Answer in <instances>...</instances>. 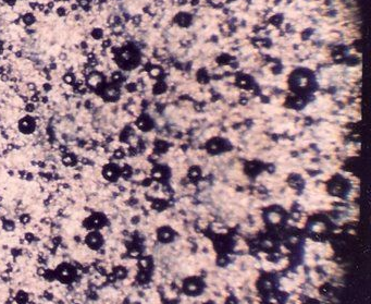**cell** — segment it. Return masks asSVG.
<instances>
[{"label": "cell", "mask_w": 371, "mask_h": 304, "mask_svg": "<svg viewBox=\"0 0 371 304\" xmlns=\"http://www.w3.org/2000/svg\"><path fill=\"white\" fill-rule=\"evenodd\" d=\"M54 270L56 275V281L64 286L74 284L77 275L80 274L73 263H69V262H62Z\"/></svg>", "instance_id": "6da1fadb"}, {"label": "cell", "mask_w": 371, "mask_h": 304, "mask_svg": "<svg viewBox=\"0 0 371 304\" xmlns=\"http://www.w3.org/2000/svg\"><path fill=\"white\" fill-rule=\"evenodd\" d=\"M108 225H109V220H108L107 216L100 212L93 213L90 216L85 218L82 223L83 228L87 231H93V230L100 231L102 228L107 227Z\"/></svg>", "instance_id": "7a4b0ae2"}, {"label": "cell", "mask_w": 371, "mask_h": 304, "mask_svg": "<svg viewBox=\"0 0 371 304\" xmlns=\"http://www.w3.org/2000/svg\"><path fill=\"white\" fill-rule=\"evenodd\" d=\"M84 242L89 250L91 251H100L105 245V236L104 234L98 231V230H93L87 233L84 238Z\"/></svg>", "instance_id": "3957f363"}, {"label": "cell", "mask_w": 371, "mask_h": 304, "mask_svg": "<svg viewBox=\"0 0 371 304\" xmlns=\"http://www.w3.org/2000/svg\"><path fill=\"white\" fill-rule=\"evenodd\" d=\"M86 85L89 89L95 91L99 94L102 91V88L106 86L105 85V76L99 72H90L86 78Z\"/></svg>", "instance_id": "277c9868"}, {"label": "cell", "mask_w": 371, "mask_h": 304, "mask_svg": "<svg viewBox=\"0 0 371 304\" xmlns=\"http://www.w3.org/2000/svg\"><path fill=\"white\" fill-rule=\"evenodd\" d=\"M121 176V169L118 165L108 164L102 169V177L109 182H117Z\"/></svg>", "instance_id": "5b68a950"}, {"label": "cell", "mask_w": 371, "mask_h": 304, "mask_svg": "<svg viewBox=\"0 0 371 304\" xmlns=\"http://www.w3.org/2000/svg\"><path fill=\"white\" fill-rule=\"evenodd\" d=\"M17 128H19V131L23 134H32L36 130V122H35L33 117L25 116L19 121Z\"/></svg>", "instance_id": "8992f818"}, {"label": "cell", "mask_w": 371, "mask_h": 304, "mask_svg": "<svg viewBox=\"0 0 371 304\" xmlns=\"http://www.w3.org/2000/svg\"><path fill=\"white\" fill-rule=\"evenodd\" d=\"M99 95L102 97L104 100L111 101V103L118 101L121 96L119 88H118L117 86H114V85H107V86H105V87L102 88V91L99 93Z\"/></svg>", "instance_id": "52a82bcc"}, {"label": "cell", "mask_w": 371, "mask_h": 304, "mask_svg": "<svg viewBox=\"0 0 371 304\" xmlns=\"http://www.w3.org/2000/svg\"><path fill=\"white\" fill-rule=\"evenodd\" d=\"M111 271L114 274V276H115L118 281L126 280L127 277H129V275H130V270L127 269L125 266H123V265H115V266L112 267V270H111Z\"/></svg>", "instance_id": "ba28073f"}, {"label": "cell", "mask_w": 371, "mask_h": 304, "mask_svg": "<svg viewBox=\"0 0 371 304\" xmlns=\"http://www.w3.org/2000/svg\"><path fill=\"white\" fill-rule=\"evenodd\" d=\"M14 303L17 304H27L28 301L30 300V294L27 291L23 290V289H19V290L14 293L13 295Z\"/></svg>", "instance_id": "9c48e42d"}, {"label": "cell", "mask_w": 371, "mask_h": 304, "mask_svg": "<svg viewBox=\"0 0 371 304\" xmlns=\"http://www.w3.org/2000/svg\"><path fill=\"white\" fill-rule=\"evenodd\" d=\"M1 227H2V229L6 231V232H13L15 228H17V225L14 223V220L12 219H9V218H4L2 217L1 218Z\"/></svg>", "instance_id": "30bf717a"}, {"label": "cell", "mask_w": 371, "mask_h": 304, "mask_svg": "<svg viewBox=\"0 0 371 304\" xmlns=\"http://www.w3.org/2000/svg\"><path fill=\"white\" fill-rule=\"evenodd\" d=\"M84 299L85 301H90V302H97L99 300V293L96 290H88L86 289V291L83 293Z\"/></svg>", "instance_id": "8fae6325"}, {"label": "cell", "mask_w": 371, "mask_h": 304, "mask_svg": "<svg viewBox=\"0 0 371 304\" xmlns=\"http://www.w3.org/2000/svg\"><path fill=\"white\" fill-rule=\"evenodd\" d=\"M22 22H23L25 25H27V26H32V25L36 22V17H35L34 13H32V12H26V13L22 17Z\"/></svg>", "instance_id": "7c38bea8"}, {"label": "cell", "mask_w": 371, "mask_h": 304, "mask_svg": "<svg viewBox=\"0 0 371 304\" xmlns=\"http://www.w3.org/2000/svg\"><path fill=\"white\" fill-rule=\"evenodd\" d=\"M43 278H44V280L49 282V284L54 282V281H56L54 270L51 269V268H46V270H45V273H44V275H43Z\"/></svg>", "instance_id": "4fadbf2b"}, {"label": "cell", "mask_w": 371, "mask_h": 304, "mask_svg": "<svg viewBox=\"0 0 371 304\" xmlns=\"http://www.w3.org/2000/svg\"><path fill=\"white\" fill-rule=\"evenodd\" d=\"M62 162H63L64 166H67V167H73L77 164V160L75 158V156L71 155V154H68L65 155L62 158Z\"/></svg>", "instance_id": "5bb4252c"}, {"label": "cell", "mask_w": 371, "mask_h": 304, "mask_svg": "<svg viewBox=\"0 0 371 304\" xmlns=\"http://www.w3.org/2000/svg\"><path fill=\"white\" fill-rule=\"evenodd\" d=\"M63 82L68 85H74L76 83V76L72 72H67L63 75Z\"/></svg>", "instance_id": "9a60e30c"}, {"label": "cell", "mask_w": 371, "mask_h": 304, "mask_svg": "<svg viewBox=\"0 0 371 304\" xmlns=\"http://www.w3.org/2000/svg\"><path fill=\"white\" fill-rule=\"evenodd\" d=\"M91 37L94 38V39H101V38L104 37V31L101 30V28H94V30L91 31Z\"/></svg>", "instance_id": "2e32d148"}, {"label": "cell", "mask_w": 371, "mask_h": 304, "mask_svg": "<svg viewBox=\"0 0 371 304\" xmlns=\"http://www.w3.org/2000/svg\"><path fill=\"white\" fill-rule=\"evenodd\" d=\"M19 220H20V223H22V225H24V226H25V225H28V223H30V221H32V217H30V214L24 213V214H22V215H20V217H19Z\"/></svg>", "instance_id": "e0dca14e"}, {"label": "cell", "mask_w": 371, "mask_h": 304, "mask_svg": "<svg viewBox=\"0 0 371 304\" xmlns=\"http://www.w3.org/2000/svg\"><path fill=\"white\" fill-rule=\"evenodd\" d=\"M45 301H47V302H52L54 300V292H51L49 290H45L43 292V297H41Z\"/></svg>", "instance_id": "ac0fdd59"}, {"label": "cell", "mask_w": 371, "mask_h": 304, "mask_svg": "<svg viewBox=\"0 0 371 304\" xmlns=\"http://www.w3.org/2000/svg\"><path fill=\"white\" fill-rule=\"evenodd\" d=\"M62 243H63V239H62V236H56L51 239V244H52V247H60Z\"/></svg>", "instance_id": "d6986e66"}, {"label": "cell", "mask_w": 371, "mask_h": 304, "mask_svg": "<svg viewBox=\"0 0 371 304\" xmlns=\"http://www.w3.org/2000/svg\"><path fill=\"white\" fill-rule=\"evenodd\" d=\"M132 175V168H131L130 166L125 165L123 168L121 169V176L124 177V178H129V177Z\"/></svg>", "instance_id": "ffe728a7"}, {"label": "cell", "mask_w": 371, "mask_h": 304, "mask_svg": "<svg viewBox=\"0 0 371 304\" xmlns=\"http://www.w3.org/2000/svg\"><path fill=\"white\" fill-rule=\"evenodd\" d=\"M269 220H270L271 223H277L281 220V216H280V214H277V213H270L269 214Z\"/></svg>", "instance_id": "44dd1931"}, {"label": "cell", "mask_w": 371, "mask_h": 304, "mask_svg": "<svg viewBox=\"0 0 371 304\" xmlns=\"http://www.w3.org/2000/svg\"><path fill=\"white\" fill-rule=\"evenodd\" d=\"M35 238H36V236H35V234H34L33 232H25V234H24V240L26 241L27 243L34 242V241H35Z\"/></svg>", "instance_id": "7402d4cb"}, {"label": "cell", "mask_w": 371, "mask_h": 304, "mask_svg": "<svg viewBox=\"0 0 371 304\" xmlns=\"http://www.w3.org/2000/svg\"><path fill=\"white\" fill-rule=\"evenodd\" d=\"M113 156H114V158L122 159L124 157V156H125V151H124V149H122V148L115 149V151H114V153H113Z\"/></svg>", "instance_id": "603a6c76"}, {"label": "cell", "mask_w": 371, "mask_h": 304, "mask_svg": "<svg viewBox=\"0 0 371 304\" xmlns=\"http://www.w3.org/2000/svg\"><path fill=\"white\" fill-rule=\"evenodd\" d=\"M111 79H112V82L119 83V82L122 81V74H121L120 72H113L112 75H111Z\"/></svg>", "instance_id": "cb8c5ba5"}, {"label": "cell", "mask_w": 371, "mask_h": 304, "mask_svg": "<svg viewBox=\"0 0 371 304\" xmlns=\"http://www.w3.org/2000/svg\"><path fill=\"white\" fill-rule=\"evenodd\" d=\"M23 254V251L22 249H17V247H13V249H11V255L13 257H19L21 256Z\"/></svg>", "instance_id": "d4e9b609"}, {"label": "cell", "mask_w": 371, "mask_h": 304, "mask_svg": "<svg viewBox=\"0 0 371 304\" xmlns=\"http://www.w3.org/2000/svg\"><path fill=\"white\" fill-rule=\"evenodd\" d=\"M322 230H324V225L322 223H318L312 227V231L314 232H321Z\"/></svg>", "instance_id": "484cf974"}, {"label": "cell", "mask_w": 371, "mask_h": 304, "mask_svg": "<svg viewBox=\"0 0 371 304\" xmlns=\"http://www.w3.org/2000/svg\"><path fill=\"white\" fill-rule=\"evenodd\" d=\"M57 14L59 17H65L67 15V9L64 7H59L57 9Z\"/></svg>", "instance_id": "4316f807"}, {"label": "cell", "mask_w": 371, "mask_h": 304, "mask_svg": "<svg viewBox=\"0 0 371 304\" xmlns=\"http://www.w3.org/2000/svg\"><path fill=\"white\" fill-rule=\"evenodd\" d=\"M45 270H46V267L45 266H38L36 269V274L38 277H43L44 273H45Z\"/></svg>", "instance_id": "83f0119b"}, {"label": "cell", "mask_w": 371, "mask_h": 304, "mask_svg": "<svg viewBox=\"0 0 371 304\" xmlns=\"http://www.w3.org/2000/svg\"><path fill=\"white\" fill-rule=\"evenodd\" d=\"M25 110L27 112H33L35 110V105H34L33 103H27L26 106H25Z\"/></svg>", "instance_id": "f1b7e54d"}, {"label": "cell", "mask_w": 371, "mask_h": 304, "mask_svg": "<svg viewBox=\"0 0 371 304\" xmlns=\"http://www.w3.org/2000/svg\"><path fill=\"white\" fill-rule=\"evenodd\" d=\"M160 69H158V68H154V69H151V71H150V75L151 76H154V78H156V76H158V75L160 74Z\"/></svg>", "instance_id": "f546056e"}, {"label": "cell", "mask_w": 371, "mask_h": 304, "mask_svg": "<svg viewBox=\"0 0 371 304\" xmlns=\"http://www.w3.org/2000/svg\"><path fill=\"white\" fill-rule=\"evenodd\" d=\"M13 303H14L13 297H11V295H10V297H8L7 300H6V301H4V304H13Z\"/></svg>", "instance_id": "4dcf8cb0"}, {"label": "cell", "mask_w": 371, "mask_h": 304, "mask_svg": "<svg viewBox=\"0 0 371 304\" xmlns=\"http://www.w3.org/2000/svg\"><path fill=\"white\" fill-rule=\"evenodd\" d=\"M51 221L49 218H43V219H41V223H43V225H49Z\"/></svg>", "instance_id": "1f68e13d"}, {"label": "cell", "mask_w": 371, "mask_h": 304, "mask_svg": "<svg viewBox=\"0 0 371 304\" xmlns=\"http://www.w3.org/2000/svg\"><path fill=\"white\" fill-rule=\"evenodd\" d=\"M44 89H45L46 92L50 91V89H51V86L49 84H48V83H45V85H44Z\"/></svg>", "instance_id": "d6a6232c"}, {"label": "cell", "mask_w": 371, "mask_h": 304, "mask_svg": "<svg viewBox=\"0 0 371 304\" xmlns=\"http://www.w3.org/2000/svg\"><path fill=\"white\" fill-rule=\"evenodd\" d=\"M56 304H65V301L62 300V299H59V300L56 301Z\"/></svg>", "instance_id": "836d02e7"}, {"label": "cell", "mask_w": 371, "mask_h": 304, "mask_svg": "<svg viewBox=\"0 0 371 304\" xmlns=\"http://www.w3.org/2000/svg\"><path fill=\"white\" fill-rule=\"evenodd\" d=\"M74 240H75V242H77V243H78V242H81V240H82V239H81V236H74Z\"/></svg>", "instance_id": "e575fe53"}, {"label": "cell", "mask_w": 371, "mask_h": 304, "mask_svg": "<svg viewBox=\"0 0 371 304\" xmlns=\"http://www.w3.org/2000/svg\"><path fill=\"white\" fill-rule=\"evenodd\" d=\"M47 101H48L47 97H43V103H47Z\"/></svg>", "instance_id": "d590c367"}, {"label": "cell", "mask_w": 371, "mask_h": 304, "mask_svg": "<svg viewBox=\"0 0 371 304\" xmlns=\"http://www.w3.org/2000/svg\"><path fill=\"white\" fill-rule=\"evenodd\" d=\"M36 304H43V303H39V302H37V303H36Z\"/></svg>", "instance_id": "8d00e7d4"}, {"label": "cell", "mask_w": 371, "mask_h": 304, "mask_svg": "<svg viewBox=\"0 0 371 304\" xmlns=\"http://www.w3.org/2000/svg\"><path fill=\"white\" fill-rule=\"evenodd\" d=\"M0 208H1V205H0Z\"/></svg>", "instance_id": "74e56055"}]
</instances>
